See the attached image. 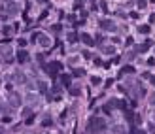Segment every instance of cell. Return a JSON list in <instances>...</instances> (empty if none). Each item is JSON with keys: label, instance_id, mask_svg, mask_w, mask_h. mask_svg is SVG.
I'll use <instances>...</instances> for the list:
<instances>
[{"label": "cell", "instance_id": "1", "mask_svg": "<svg viewBox=\"0 0 155 134\" xmlns=\"http://www.w3.org/2000/svg\"><path fill=\"white\" fill-rule=\"evenodd\" d=\"M104 129H106V121L102 117H91V121L87 123L89 132H102Z\"/></svg>", "mask_w": 155, "mask_h": 134}, {"label": "cell", "instance_id": "2", "mask_svg": "<svg viewBox=\"0 0 155 134\" xmlns=\"http://www.w3.org/2000/svg\"><path fill=\"white\" fill-rule=\"evenodd\" d=\"M0 57H2L4 62H8V64L13 61V51H11L10 42H2V45H0Z\"/></svg>", "mask_w": 155, "mask_h": 134}, {"label": "cell", "instance_id": "3", "mask_svg": "<svg viewBox=\"0 0 155 134\" xmlns=\"http://www.w3.org/2000/svg\"><path fill=\"white\" fill-rule=\"evenodd\" d=\"M46 70H47V74L51 76V77H57V74H59V72H62V62L53 61V62H49V64L46 66Z\"/></svg>", "mask_w": 155, "mask_h": 134}, {"label": "cell", "instance_id": "4", "mask_svg": "<svg viewBox=\"0 0 155 134\" xmlns=\"http://www.w3.org/2000/svg\"><path fill=\"white\" fill-rule=\"evenodd\" d=\"M4 11H6V15H15V13L19 11V4L17 2H13V0H8V2H4Z\"/></svg>", "mask_w": 155, "mask_h": 134}, {"label": "cell", "instance_id": "5", "mask_svg": "<svg viewBox=\"0 0 155 134\" xmlns=\"http://www.w3.org/2000/svg\"><path fill=\"white\" fill-rule=\"evenodd\" d=\"M98 25H100V29L106 30V32H114L115 30V23L112 19H100V23H98Z\"/></svg>", "mask_w": 155, "mask_h": 134}, {"label": "cell", "instance_id": "6", "mask_svg": "<svg viewBox=\"0 0 155 134\" xmlns=\"http://www.w3.org/2000/svg\"><path fill=\"white\" fill-rule=\"evenodd\" d=\"M8 102H10V106H13V108H19L21 106V96L17 93H10L8 95Z\"/></svg>", "mask_w": 155, "mask_h": 134}, {"label": "cell", "instance_id": "7", "mask_svg": "<svg viewBox=\"0 0 155 134\" xmlns=\"http://www.w3.org/2000/svg\"><path fill=\"white\" fill-rule=\"evenodd\" d=\"M108 108L110 110H125V102L123 100H119V98H112V100H110V104H108Z\"/></svg>", "mask_w": 155, "mask_h": 134}, {"label": "cell", "instance_id": "8", "mask_svg": "<svg viewBox=\"0 0 155 134\" xmlns=\"http://www.w3.org/2000/svg\"><path fill=\"white\" fill-rule=\"evenodd\" d=\"M11 79L15 81V83H27V76L21 72V70H15V72L11 74Z\"/></svg>", "mask_w": 155, "mask_h": 134}, {"label": "cell", "instance_id": "9", "mask_svg": "<svg viewBox=\"0 0 155 134\" xmlns=\"http://www.w3.org/2000/svg\"><path fill=\"white\" fill-rule=\"evenodd\" d=\"M80 40H81L85 45H91V47L95 45V40H93V36H91V34H87V32H83L81 36H80Z\"/></svg>", "mask_w": 155, "mask_h": 134}, {"label": "cell", "instance_id": "10", "mask_svg": "<svg viewBox=\"0 0 155 134\" xmlns=\"http://www.w3.org/2000/svg\"><path fill=\"white\" fill-rule=\"evenodd\" d=\"M15 57H17V62H21V64H23V62H27V61H29V53H27L25 49H19Z\"/></svg>", "mask_w": 155, "mask_h": 134}, {"label": "cell", "instance_id": "11", "mask_svg": "<svg viewBox=\"0 0 155 134\" xmlns=\"http://www.w3.org/2000/svg\"><path fill=\"white\" fill-rule=\"evenodd\" d=\"M61 81H62V85L68 87V89H70V85H72V77H70L68 74H61Z\"/></svg>", "mask_w": 155, "mask_h": 134}, {"label": "cell", "instance_id": "12", "mask_svg": "<svg viewBox=\"0 0 155 134\" xmlns=\"http://www.w3.org/2000/svg\"><path fill=\"white\" fill-rule=\"evenodd\" d=\"M150 47H151V42H147V40H146V42H142V44L138 45V51H140V53H146Z\"/></svg>", "mask_w": 155, "mask_h": 134}, {"label": "cell", "instance_id": "13", "mask_svg": "<svg viewBox=\"0 0 155 134\" xmlns=\"http://www.w3.org/2000/svg\"><path fill=\"white\" fill-rule=\"evenodd\" d=\"M38 42H40V45H44V47H47L49 44H51V40H49L46 34H40V38H38Z\"/></svg>", "mask_w": 155, "mask_h": 134}, {"label": "cell", "instance_id": "14", "mask_svg": "<svg viewBox=\"0 0 155 134\" xmlns=\"http://www.w3.org/2000/svg\"><path fill=\"white\" fill-rule=\"evenodd\" d=\"M102 53H106V55H114V53H115V47H114V45H102Z\"/></svg>", "mask_w": 155, "mask_h": 134}, {"label": "cell", "instance_id": "15", "mask_svg": "<svg viewBox=\"0 0 155 134\" xmlns=\"http://www.w3.org/2000/svg\"><path fill=\"white\" fill-rule=\"evenodd\" d=\"M36 87L40 89V93H47V85H46V83L42 81V79H38V81H36Z\"/></svg>", "mask_w": 155, "mask_h": 134}, {"label": "cell", "instance_id": "16", "mask_svg": "<svg viewBox=\"0 0 155 134\" xmlns=\"http://www.w3.org/2000/svg\"><path fill=\"white\" fill-rule=\"evenodd\" d=\"M27 102H29L30 106H36V102H38V96H36V95H30V93H29V96H27Z\"/></svg>", "mask_w": 155, "mask_h": 134}, {"label": "cell", "instance_id": "17", "mask_svg": "<svg viewBox=\"0 0 155 134\" xmlns=\"http://www.w3.org/2000/svg\"><path fill=\"white\" fill-rule=\"evenodd\" d=\"M138 32H142V34H150L151 29H150V25H140V26H138Z\"/></svg>", "mask_w": 155, "mask_h": 134}, {"label": "cell", "instance_id": "18", "mask_svg": "<svg viewBox=\"0 0 155 134\" xmlns=\"http://www.w3.org/2000/svg\"><path fill=\"white\" fill-rule=\"evenodd\" d=\"M119 74H134V68L132 66H123L121 70H119Z\"/></svg>", "mask_w": 155, "mask_h": 134}, {"label": "cell", "instance_id": "19", "mask_svg": "<svg viewBox=\"0 0 155 134\" xmlns=\"http://www.w3.org/2000/svg\"><path fill=\"white\" fill-rule=\"evenodd\" d=\"M70 95H72V96H80V87H70Z\"/></svg>", "mask_w": 155, "mask_h": 134}, {"label": "cell", "instance_id": "20", "mask_svg": "<svg viewBox=\"0 0 155 134\" xmlns=\"http://www.w3.org/2000/svg\"><path fill=\"white\" fill-rule=\"evenodd\" d=\"M138 95L140 96H146V87L142 85V83H138Z\"/></svg>", "mask_w": 155, "mask_h": 134}, {"label": "cell", "instance_id": "21", "mask_svg": "<svg viewBox=\"0 0 155 134\" xmlns=\"http://www.w3.org/2000/svg\"><path fill=\"white\" fill-rule=\"evenodd\" d=\"M91 83H93V85H100L102 79H100V77H96V76H93V77H91Z\"/></svg>", "mask_w": 155, "mask_h": 134}, {"label": "cell", "instance_id": "22", "mask_svg": "<svg viewBox=\"0 0 155 134\" xmlns=\"http://www.w3.org/2000/svg\"><path fill=\"white\" fill-rule=\"evenodd\" d=\"M144 77H146V79H150V83H151V85H155V76H151V74H144Z\"/></svg>", "mask_w": 155, "mask_h": 134}, {"label": "cell", "instance_id": "23", "mask_svg": "<svg viewBox=\"0 0 155 134\" xmlns=\"http://www.w3.org/2000/svg\"><path fill=\"white\" fill-rule=\"evenodd\" d=\"M74 76H78V77L85 76V70H83V68H78V70H74Z\"/></svg>", "mask_w": 155, "mask_h": 134}, {"label": "cell", "instance_id": "24", "mask_svg": "<svg viewBox=\"0 0 155 134\" xmlns=\"http://www.w3.org/2000/svg\"><path fill=\"white\" fill-rule=\"evenodd\" d=\"M76 40H78V34L76 32H70L68 34V42H76Z\"/></svg>", "mask_w": 155, "mask_h": 134}, {"label": "cell", "instance_id": "25", "mask_svg": "<svg viewBox=\"0 0 155 134\" xmlns=\"http://www.w3.org/2000/svg\"><path fill=\"white\" fill-rule=\"evenodd\" d=\"M146 6H147V0H138V8L140 10H144Z\"/></svg>", "mask_w": 155, "mask_h": 134}, {"label": "cell", "instance_id": "26", "mask_svg": "<svg viewBox=\"0 0 155 134\" xmlns=\"http://www.w3.org/2000/svg\"><path fill=\"white\" fill-rule=\"evenodd\" d=\"M61 29H62L61 25H53V26H51V30H53L55 34H59V32H61Z\"/></svg>", "mask_w": 155, "mask_h": 134}, {"label": "cell", "instance_id": "27", "mask_svg": "<svg viewBox=\"0 0 155 134\" xmlns=\"http://www.w3.org/2000/svg\"><path fill=\"white\" fill-rule=\"evenodd\" d=\"M42 125H44V126H49V125H51V119H49V117H44V121H42Z\"/></svg>", "mask_w": 155, "mask_h": 134}, {"label": "cell", "instance_id": "28", "mask_svg": "<svg viewBox=\"0 0 155 134\" xmlns=\"http://www.w3.org/2000/svg\"><path fill=\"white\" fill-rule=\"evenodd\" d=\"M147 132H151V134H155V125H147Z\"/></svg>", "mask_w": 155, "mask_h": 134}, {"label": "cell", "instance_id": "29", "mask_svg": "<svg viewBox=\"0 0 155 134\" xmlns=\"http://www.w3.org/2000/svg\"><path fill=\"white\" fill-rule=\"evenodd\" d=\"M81 8V0H76L74 2V10H80Z\"/></svg>", "mask_w": 155, "mask_h": 134}, {"label": "cell", "instance_id": "30", "mask_svg": "<svg viewBox=\"0 0 155 134\" xmlns=\"http://www.w3.org/2000/svg\"><path fill=\"white\" fill-rule=\"evenodd\" d=\"M29 114H30V108H25L23 110V117H29Z\"/></svg>", "mask_w": 155, "mask_h": 134}, {"label": "cell", "instance_id": "31", "mask_svg": "<svg viewBox=\"0 0 155 134\" xmlns=\"http://www.w3.org/2000/svg\"><path fill=\"white\" fill-rule=\"evenodd\" d=\"M2 32H4V34H10V32H11V26H4Z\"/></svg>", "mask_w": 155, "mask_h": 134}, {"label": "cell", "instance_id": "32", "mask_svg": "<svg viewBox=\"0 0 155 134\" xmlns=\"http://www.w3.org/2000/svg\"><path fill=\"white\" fill-rule=\"evenodd\" d=\"M17 44H19V45H21V47H25V45H27V42H25V40H23V38H21V40H17Z\"/></svg>", "mask_w": 155, "mask_h": 134}, {"label": "cell", "instance_id": "33", "mask_svg": "<svg viewBox=\"0 0 155 134\" xmlns=\"http://www.w3.org/2000/svg\"><path fill=\"white\" fill-rule=\"evenodd\" d=\"M38 38H40V34L36 32V34H32V38H30V40H32V42H38Z\"/></svg>", "mask_w": 155, "mask_h": 134}, {"label": "cell", "instance_id": "34", "mask_svg": "<svg viewBox=\"0 0 155 134\" xmlns=\"http://www.w3.org/2000/svg\"><path fill=\"white\" fill-rule=\"evenodd\" d=\"M150 100H151V104H155V93H151V96H150Z\"/></svg>", "mask_w": 155, "mask_h": 134}, {"label": "cell", "instance_id": "35", "mask_svg": "<svg viewBox=\"0 0 155 134\" xmlns=\"http://www.w3.org/2000/svg\"><path fill=\"white\" fill-rule=\"evenodd\" d=\"M153 21H155V13H151V15H150V23H153Z\"/></svg>", "mask_w": 155, "mask_h": 134}, {"label": "cell", "instance_id": "36", "mask_svg": "<svg viewBox=\"0 0 155 134\" xmlns=\"http://www.w3.org/2000/svg\"><path fill=\"white\" fill-rule=\"evenodd\" d=\"M132 134H146V132H144V130H134Z\"/></svg>", "mask_w": 155, "mask_h": 134}, {"label": "cell", "instance_id": "37", "mask_svg": "<svg viewBox=\"0 0 155 134\" xmlns=\"http://www.w3.org/2000/svg\"><path fill=\"white\" fill-rule=\"evenodd\" d=\"M38 2H40V4H46V2H47V0H38Z\"/></svg>", "mask_w": 155, "mask_h": 134}, {"label": "cell", "instance_id": "38", "mask_svg": "<svg viewBox=\"0 0 155 134\" xmlns=\"http://www.w3.org/2000/svg\"><path fill=\"white\" fill-rule=\"evenodd\" d=\"M153 119H155V111H153Z\"/></svg>", "mask_w": 155, "mask_h": 134}]
</instances>
